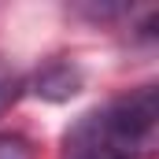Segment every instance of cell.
<instances>
[{
    "mask_svg": "<svg viewBox=\"0 0 159 159\" xmlns=\"http://www.w3.org/2000/svg\"><path fill=\"white\" fill-rule=\"evenodd\" d=\"M159 93L141 85L104 107L85 111L63 137V159H144L156 152Z\"/></svg>",
    "mask_w": 159,
    "mask_h": 159,
    "instance_id": "1",
    "label": "cell"
},
{
    "mask_svg": "<svg viewBox=\"0 0 159 159\" xmlns=\"http://www.w3.org/2000/svg\"><path fill=\"white\" fill-rule=\"evenodd\" d=\"M78 89H81V70L74 63H67V59H52L48 67H41L37 78H34V93L41 100H52V104L70 100Z\"/></svg>",
    "mask_w": 159,
    "mask_h": 159,
    "instance_id": "2",
    "label": "cell"
},
{
    "mask_svg": "<svg viewBox=\"0 0 159 159\" xmlns=\"http://www.w3.org/2000/svg\"><path fill=\"white\" fill-rule=\"evenodd\" d=\"M0 159H34V144L22 133H0Z\"/></svg>",
    "mask_w": 159,
    "mask_h": 159,
    "instance_id": "3",
    "label": "cell"
},
{
    "mask_svg": "<svg viewBox=\"0 0 159 159\" xmlns=\"http://www.w3.org/2000/svg\"><path fill=\"white\" fill-rule=\"evenodd\" d=\"M22 85H26V81L19 78V74H11L7 67H0V115L22 96Z\"/></svg>",
    "mask_w": 159,
    "mask_h": 159,
    "instance_id": "4",
    "label": "cell"
}]
</instances>
